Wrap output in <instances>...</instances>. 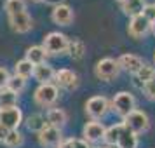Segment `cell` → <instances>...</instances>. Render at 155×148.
Here are the masks:
<instances>
[{"instance_id": "obj_1", "label": "cell", "mask_w": 155, "mask_h": 148, "mask_svg": "<svg viewBox=\"0 0 155 148\" xmlns=\"http://www.w3.org/2000/svg\"><path fill=\"white\" fill-rule=\"evenodd\" d=\"M68 37L64 33H59V31H51L44 37L42 42V49L45 51L47 56H58V54H63L66 52V47H68Z\"/></svg>"}, {"instance_id": "obj_2", "label": "cell", "mask_w": 155, "mask_h": 148, "mask_svg": "<svg viewBox=\"0 0 155 148\" xmlns=\"http://www.w3.org/2000/svg\"><path fill=\"white\" fill-rule=\"evenodd\" d=\"M110 108L119 115L120 119H126L127 115L136 108V99H134V96L131 92L120 91L113 96L112 103H110Z\"/></svg>"}, {"instance_id": "obj_3", "label": "cell", "mask_w": 155, "mask_h": 148, "mask_svg": "<svg viewBox=\"0 0 155 148\" xmlns=\"http://www.w3.org/2000/svg\"><path fill=\"white\" fill-rule=\"evenodd\" d=\"M122 120H124L122 122L124 127L129 129L134 134H143L150 129V119H148V115L145 112H141V110H136V108Z\"/></svg>"}, {"instance_id": "obj_4", "label": "cell", "mask_w": 155, "mask_h": 148, "mask_svg": "<svg viewBox=\"0 0 155 148\" xmlns=\"http://www.w3.org/2000/svg\"><path fill=\"white\" fill-rule=\"evenodd\" d=\"M58 96H59V89L52 84H40L33 92V101H35L38 106H44V108H49L56 103Z\"/></svg>"}, {"instance_id": "obj_5", "label": "cell", "mask_w": 155, "mask_h": 148, "mask_svg": "<svg viewBox=\"0 0 155 148\" xmlns=\"http://www.w3.org/2000/svg\"><path fill=\"white\" fill-rule=\"evenodd\" d=\"M94 73H96V77H98L99 80L110 82V80H113L115 77H119L120 66H119V63H117V59H113V58H103V59H99L98 63H96Z\"/></svg>"}, {"instance_id": "obj_6", "label": "cell", "mask_w": 155, "mask_h": 148, "mask_svg": "<svg viewBox=\"0 0 155 148\" xmlns=\"http://www.w3.org/2000/svg\"><path fill=\"white\" fill-rule=\"evenodd\" d=\"M21 122H23V112L21 108H18V105L0 108V126L5 127L7 131L19 129Z\"/></svg>"}, {"instance_id": "obj_7", "label": "cell", "mask_w": 155, "mask_h": 148, "mask_svg": "<svg viewBox=\"0 0 155 148\" xmlns=\"http://www.w3.org/2000/svg\"><path fill=\"white\" fill-rule=\"evenodd\" d=\"M108 110H110V101L105 96H92L85 103V113L92 120L103 119L106 113H108Z\"/></svg>"}, {"instance_id": "obj_8", "label": "cell", "mask_w": 155, "mask_h": 148, "mask_svg": "<svg viewBox=\"0 0 155 148\" xmlns=\"http://www.w3.org/2000/svg\"><path fill=\"white\" fill-rule=\"evenodd\" d=\"M54 85L58 89H64V91H73L78 87V75L73 70L68 68H61L54 73Z\"/></svg>"}, {"instance_id": "obj_9", "label": "cell", "mask_w": 155, "mask_h": 148, "mask_svg": "<svg viewBox=\"0 0 155 148\" xmlns=\"http://www.w3.org/2000/svg\"><path fill=\"white\" fill-rule=\"evenodd\" d=\"M37 134H38V143L44 148H58V145L63 141L61 129L52 127V126H45L40 133H37Z\"/></svg>"}, {"instance_id": "obj_10", "label": "cell", "mask_w": 155, "mask_h": 148, "mask_svg": "<svg viewBox=\"0 0 155 148\" xmlns=\"http://www.w3.org/2000/svg\"><path fill=\"white\" fill-rule=\"evenodd\" d=\"M152 30V23L148 21L145 16H136V18H131L129 21V26H127V31L133 38H143L148 31Z\"/></svg>"}, {"instance_id": "obj_11", "label": "cell", "mask_w": 155, "mask_h": 148, "mask_svg": "<svg viewBox=\"0 0 155 148\" xmlns=\"http://www.w3.org/2000/svg\"><path fill=\"white\" fill-rule=\"evenodd\" d=\"M105 131L106 127L98 122V120H91V122H87L82 129V136H84V141L85 143H98V141L103 140V136H105Z\"/></svg>"}, {"instance_id": "obj_12", "label": "cell", "mask_w": 155, "mask_h": 148, "mask_svg": "<svg viewBox=\"0 0 155 148\" xmlns=\"http://www.w3.org/2000/svg\"><path fill=\"white\" fill-rule=\"evenodd\" d=\"M73 9L70 5H66V4H61V5H56V7L52 9V12H51V19L52 23H56L59 26H68L73 23Z\"/></svg>"}, {"instance_id": "obj_13", "label": "cell", "mask_w": 155, "mask_h": 148, "mask_svg": "<svg viewBox=\"0 0 155 148\" xmlns=\"http://www.w3.org/2000/svg\"><path fill=\"white\" fill-rule=\"evenodd\" d=\"M9 25H11V28L14 30L16 33H28L31 30V26H33V19L25 11V12H19V14L9 16Z\"/></svg>"}, {"instance_id": "obj_14", "label": "cell", "mask_w": 155, "mask_h": 148, "mask_svg": "<svg viewBox=\"0 0 155 148\" xmlns=\"http://www.w3.org/2000/svg\"><path fill=\"white\" fill-rule=\"evenodd\" d=\"M117 63H119L120 70L127 71L131 75H136L140 71V68L143 66V59L140 56H136V54H122L117 59Z\"/></svg>"}, {"instance_id": "obj_15", "label": "cell", "mask_w": 155, "mask_h": 148, "mask_svg": "<svg viewBox=\"0 0 155 148\" xmlns=\"http://www.w3.org/2000/svg\"><path fill=\"white\" fill-rule=\"evenodd\" d=\"M54 68L51 66L49 63H40V64H35L33 66V77L38 84H51L54 80Z\"/></svg>"}, {"instance_id": "obj_16", "label": "cell", "mask_w": 155, "mask_h": 148, "mask_svg": "<svg viewBox=\"0 0 155 148\" xmlns=\"http://www.w3.org/2000/svg\"><path fill=\"white\" fill-rule=\"evenodd\" d=\"M66 120H68V115H66V112H64L63 108H49V110H47V115H45L47 126L61 129V127L66 124Z\"/></svg>"}, {"instance_id": "obj_17", "label": "cell", "mask_w": 155, "mask_h": 148, "mask_svg": "<svg viewBox=\"0 0 155 148\" xmlns=\"http://www.w3.org/2000/svg\"><path fill=\"white\" fill-rule=\"evenodd\" d=\"M145 5H147L145 0H126V2L120 4V9H122V12H124L126 16H129V18H136V16L143 14Z\"/></svg>"}, {"instance_id": "obj_18", "label": "cell", "mask_w": 155, "mask_h": 148, "mask_svg": "<svg viewBox=\"0 0 155 148\" xmlns=\"http://www.w3.org/2000/svg\"><path fill=\"white\" fill-rule=\"evenodd\" d=\"M117 148H138V134L131 133L129 129H122L119 140H117Z\"/></svg>"}, {"instance_id": "obj_19", "label": "cell", "mask_w": 155, "mask_h": 148, "mask_svg": "<svg viewBox=\"0 0 155 148\" xmlns=\"http://www.w3.org/2000/svg\"><path fill=\"white\" fill-rule=\"evenodd\" d=\"M25 126H26V129L31 131V133H40L44 127L47 126V122H45V117H44L42 113H31V115L26 117Z\"/></svg>"}, {"instance_id": "obj_20", "label": "cell", "mask_w": 155, "mask_h": 148, "mask_svg": "<svg viewBox=\"0 0 155 148\" xmlns=\"http://www.w3.org/2000/svg\"><path fill=\"white\" fill-rule=\"evenodd\" d=\"M66 52L71 59H82L85 54V44L80 40V38H71L68 40V47H66Z\"/></svg>"}, {"instance_id": "obj_21", "label": "cell", "mask_w": 155, "mask_h": 148, "mask_svg": "<svg viewBox=\"0 0 155 148\" xmlns=\"http://www.w3.org/2000/svg\"><path fill=\"white\" fill-rule=\"evenodd\" d=\"M25 54H26V58H25V59H26V61H30L33 66H35V64L44 63V61H45V56H47V54H45V51L42 49V45H31V47H28V49H26V52H25Z\"/></svg>"}, {"instance_id": "obj_22", "label": "cell", "mask_w": 155, "mask_h": 148, "mask_svg": "<svg viewBox=\"0 0 155 148\" xmlns=\"http://www.w3.org/2000/svg\"><path fill=\"white\" fill-rule=\"evenodd\" d=\"M122 129H124V124L120 122V124H115V126H110L108 129L105 131V136H103V140L108 146H115L117 145V140H119L120 133H122Z\"/></svg>"}, {"instance_id": "obj_23", "label": "cell", "mask_w": 155, "mask_h": 148, "mask_svg": "<svg viewBox=\"0 0 155 148\" xmlns=\"http://www.w3.org/2000/svg\"><path fill=\"white\" fill-rule=\"evenodd\" d=\"M18 105V94L12 92L7 87H0V108H7V106Z\"/></svg>"}, {"instance_id": "obj_24", "label": "cell", "mask_w": 155, "mask_h": 148, "mask_svg": "<svg viewBox=\"0 0 155 148\" xmlns=\"http://www.w3.org/2000/svg\"><path fill=\"white\" fill-rule=\"evenodd\" d=\"M23 143H25V136L19 129H14V131H9L7 136H5V140H4V145L7 148H18L21 146Z\"/></svg>"}, {"instance_id": "obj_25", "label": "cell", "mask_w": 155, "mask_h": 148, "mask_svg": "<svg viewBox=\"0 0 155 148\" xmlns=\"http://www.w3.org/2000/svg\"><path fill=\"white\" fill-rule=\"evenodd\" d=\"M14 75H18V77H21L26 80L28 77L33 75V64L30 63V61H26V59H19L14 66Z\"/></svg>"}, {"instance_id": "obj_26", "label": "cell", "mask_w": 155, "mask_h": 148, "mask_svg": "<svg viewBox=\"0 0 155 148\" xmlns=\"http://www.w3.org/2000/svg\"><path fill=\"white\" fill-rule=\"evenodd\" d=\"M4 9H5L7 16L19 14V12H25L26 11V2L25 0H5Z\"/></svg>"}, {"instance_id": "obj_27", "label": "cell", "mask_w": 155, "mask_h": 148, "mask_svg": "<svg viewBox=\"0 0 155 148\" xmlns=\"http://www.w3.org/2000/svg\"><path fill=\"white\" fill-rule=\"evenodd\" d=\"M5 87L11 89L12 92H16V94L19 96V92H23V91H25V87H26V80L21 78V77H18V75H11Z\"/></svg>"}, {"instance_id": "obj_28", "label": "cell", "mask_w": 155, "mask_h": 148, "mask_svg": "<svg viewBox=\"0 0 155 148\" xmlns=\"http://www.w3.org/2000/svg\"><path fill=\"white\" fill-rule=\"evenodd\" d=\"M134 77H136V80H140L141 84H145L148 80L155 78V68L150 66V64H147V63H143V66L140 68V71H138Z\"/></svg>"}, {"instance_id": "obj_29", "label": "cell", "mask_w": 155, "mask_h": 148, "mask_svg": "<svg viewBox=\"0 0 155 148\" xmlns=\"http://www.w3.org/2000/svg\"><path fill=\"white\" fill-rule=\"evenodd\" d=\"M58 148H91L89 143H85L84 140H78V138H68V140H63Z\"/></svg>"}, {"instance_id": "obj_30", "label": "cell", "mask_w": 155, "mask_h": 148, "mask_svg": "<svg viewBox=\"0 0 155 148\" xmlns=\"http://www.w3.org/2000/svg\"><path fill=\"white\" fill-rule=\"evenodd\" d=\"M141 91L145 92V98H147V99H150V101H155V78H152V80L145 82Z\"/></svg>"}, {"instance_id": "obj_31", "label": "cell", "mask_w": 155, "mask_h": 148, "mask_svg": "<svg viewBox=\"0 0 155 148\" xmlns=\"http://www.w3.org/2000/svg\"><path fill=\"white\" fill-rule=\"evenodd\" d=\"M143 16H145L152 25H153V23H155V5H153V4H147V5H145Z\"/></svg>"}, {"instance_id": "obj_32", "label": "cell", "mask_w": 155, "mask_h": 148, "mask_svg": "<svg viewBox=\"0 0 155 148\" xmlns=\"http://www.w3.org/2000/svg\"><path fill=\"white\" fill-rule=\"evenodd\" d=\"M9 77H11V73L7 71V68L0 66V87H5V85H7Z\"/></svg>"}, {"instance_id": "obj_33", "label": "cell", "mask_w": 155, "mask_h": 148, "mask_svg": "<svg viewBox=\"0 0 155 148\" xmlns=\"http://www.w3.org/2000/svg\"><path fill=\"white\" fill-rule=\"evenodd\" d=\"M45 4H49V5H52V7H56V5H61L64 0H44Z\"/></svg>"}, {"instance_id": "obj_34", "label": "cell", "mask_w": 155, "mask_h": 148, "mask_svg": "<svg viewBox=\"0 0 155 148\" xmlns=\"http://www.w3.org/2000/svg\"><path fill=\"white\" fill-rule=\"evenodd\" d=\"M7 129H5V127H2L0 126V143H4V140H5V136H7Z\"/></svg>"}, {"instance_id": "obj_35", "label": "cell", "mask_w": 155, "mask_h": 148, "mask_svg": "<svg viewBox=\"0 0 155 148\" xmlns=\"http://www.w3.org/2000/svg\"><path fill=\"white\" fill-rule=\"evenodd\" d=\"M152 31H153V35H155V23L152 25Z\"/></svg>"}, {"instance_id": "obj_36", "label": "cell", "mask_w": 155, "mask_h": 148, "mask_svg": "<svg viewBox=\"0 0 155 148\" xmlns=\"http://www.w3.org/2000/svg\"><path fill=\"white\" fill-rule=\"evenodd\" d=\"M31 2H35V4H40V2H44V0H31Z\"/></svg>"}, {"instance_id": "obj_37", "label": "cell", "mask_w": 155, "mask_h": 148, "mask_svg": "<svg viewBox=\"0 0 155 148\" xmlns=\"http://www.w3.org/2000/svg\"><path fill=\"white\" fill-rule=\"evenodd\" d=\"M117 2H120V4H122V2H126V0H117Z\"/></svg>"}, {"instance_id": "obj_38", "label": "cell", "mask_w": 155, "mask_h": 148, "mask_svg": "<svg viewBox=\"0 0 155 148\" xmlns=\"http://www.w3.org/2000/svg\"><path fill=\"white\" fill-rule=\"evenodd\" d=\"M105 148H117V146H105Z\"/></svg>"}, {"instance_id": "obj_39", "label": "cell", "mask_w": 155, "mask_h": 148, "mask_svg": "<svg viewBox=\"0 0 155 148\" xmlns=\"http://www.w3.org/2000/svg\"><path fill=\"white\" fill-rule=\"evenodd\" d=\"M94 148H105V146H94Z\"/></svg>"}, {"instance_id": "obj_40", "label": "cell", "mask_w": 155, "mask_h": 148, "mask_svg": "<svg viewBox=\"0 0 155 148\" xmlns=\"http://www.w3.org/2000/svg\"><path fill=\"white\" fill-rule=\"evenodd\" d=\"M153 61H155V54H153Z\"/></svg>"}, {"instance_id": "obj_41", "label": "cell", "mask_w": 155, "mask_h": 148, "mask_svg": "<svg viewBox=\"0 0 155 148\" xmlns=\"http://www.w3.org/2000/svg\"><path fill=\"white\" fill-rule=\"evenodd\" d=\"M153 5H155V4H153Z\"/></svg>"}]
</instances>
